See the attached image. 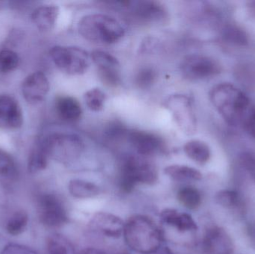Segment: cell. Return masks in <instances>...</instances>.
Masks as SVG:
<instances>
[{"label":"cell","mask_w":255,"mask_h":254,"mask_svg":"<svg viewBox=\"0 0 255 254\" xmlns=\"http://www.w3.org/2000/svg\"><path fill=\"white\" fill-rule=\"evenodd\" d=\"M210 100L225 121L237 126L247 119L250 101L247 94L230 83L216 85L210 92Z\"/></svg>","instance_id":"1"},{"label":"cell","mask_w":255,"mask_h":254,"mask_svg":"<svg viewBox=\"0 0 255 254\" xmlns=\"http://www.w3.org/2000/svg\"><path fill=\"white\" fill-rule=\"evenodd\" d=\"M124 237L131 250L142 254L157 252L161 246V231L154 221L145 216H133L125 224Z\"/></svg>","instance_id":"2"},{"label":"cell","mask_w":255,"mask_h":254,"mask_svg":"<svg viewBox=\"0 0 255 254\" xmlns=\"http://www.w3.org/2000/svg\"><path fill=\"white\" fill-rule=\"evenodd\" d=\"M78 31L85 40L105 45L120 41L125 34V29L118 19L103 13L82 16L78 23Z\"/></svg>","instance_id":"3"},{"label":"cell","mask_w":255,"mask_h":254,"mask_svg":"<svg viewBox=\"0 0 255 254\" xmlns=\"http://www.w3.org/2000/svg\"><path fill=\"white\" fill-rule=\"evenodd\" d=\"M157 177L155 166L143 157L129 156L123 162L121 186L124 192H131L137 183L154 184Z\"/></svg>","instance_id":"4"},{"label":"cell","mask_w":255,"mask_h":254,"mask_svg":"<svg viewBox=\"0 0 255 254\" xmlns=\"http://www.w3.org/2000/svg\"><path fill=\"white\" fill-rule=\"evenodd\" d=\"M49 55L57 67L70 76H81L88 71L91 55L87 51L76 46H55Z\"/></svg>","instance_id":"5"},{"label":"cell","mask_w":255,"mask_h":254,"mask_svg":"<svg viewBox=\"0 0 255 254\" xmlns=\"http://www.w3.org/2000/svg\"><path fill=\"white\" fill-rule=\"evenodd\" d=\"M164 107L170 112L180 129L187 135H193L197 129V120L193 103L187 95L173 94L163 101Z\"/></svg>","instance_id":"6"},{"label":"cell","mask_w":255,"mask_h":254,"mask_svg":"<svg viewBox=\"0 0 255 254\" xmlns=\"http://www.w3.org/2000/svg\"><path fill=\"white\" fill-rule=\"evenodd\" d=\"M41 147L49 157L54 155L65 161H73L83 152L84 143L76 134H55L47 137Z\"/></svg>","instance_id":"7"},{"label":"cell","mask_w":255,"mask_h":254,"mask_svg":"<svg viewBox=\"0 0 255 254\" xmlns=\"http://www.w3.org/2000/svg\"><path fill=\"white\" fill-rule=\"evenodd\" d=\"M180 68L182 76L191 81L208 79L221 71L220 64L215 59L199 54L186 56L181 61Z\"/></svg>","instance_id":"8"},{"label":"cell","mask_w":255,"mask_h":254,"mask_svg":"<svg viewBox=\"0 0 255 254\" xmlns=\"http://www.w3.org/2000/svg\"><path fill=\"white\" fill-rule=\"evenodd\" d=\"M121 7H125L132 15L145 22H163L168 18L165 6L159 1L151 0L115 1Z\"/></svg>","instance_id":"9"},{"label":"cell","mask_w":255,"mask_h":254,"mask_svg":"<svg viewBox=\"0 0 255 254\" xmlns=\"http://www.w3.org/2000/svg\"><path fill=\"white\" fill-rule=\"evenodd\" d=\"M91 59L98 68L103 83L112 86L121 84V64L115 56L104 51L95 50L91 54Z\"/></svg>","instance_id":"10"},{"label":"cell","mask_w":255,"mask_h":254,"mask_svg":"<svg viewBox=\"0 0 255 254\" xmlns=\"http://www.w3.org/2000/svg\"><path fill=\"white\" fill-rule=\"evenodd\" d=\"M39 216L41 222L49 227L58 228L67 222L65 207L61 200L54 195H45L40 198Z\"/></svg>","instance_id":"11"},{"label":"cell","mask_w":255,"mask_h":254,"mask_svg":"<svg viewBox=\"0 0 255 254\" xmlns=\"http://www.w3.org/2000/svg\"><path fill=\"white\" fill-rule=\"evenodd\" d=\"M128 138L136 152L142 157L152 156L165 150L163 138L154 133L144 131H131Z\"/></svg>","instance_id":"12"},{"label":"cell","mask_w":255,"mask_h":254,"mask_svg":"<svg viewBox=\"0 0 255 254\" xmlns=\"http://www.w3.org/2000/svg\"><path fill=\"white\" fill-rule=\"evenodd\" d=\"M49 91V80L42 72L31 73L22 82V95L29 104L41 102L46 98Z\"/></svg>","instance_id":"13"},{"label":"cell","mask_w":255,"mask_h":254,"mask_svg":"<svg viewBox=\"0 0 255 254\" xmlns=\"http://www.w3.org/2000/svg\"><path fill=\"white\" fill-rule=\"evenodd\" d=\"M23 123V116L18 101L8 95H0V128L16 130Z\"/></svg>","instance_id":"14"},{"label":"cell","mask_w":255,"mask_h":254,"mask_svg":"<svg viewBox=\"0 0 255 254\" xmlns=\"http://www.w3.org/2000/svg\"><path fill=\"white\" fill-rule=\"evenodd\" d=\"M204 249L208 254H233V241L228 233L220 227H212L205 233Z\"/></svg>","instance_id":"15"},{"label":"cell","mask_w":255,"mask_h":254,"mask_svg":"<svg viewBox=\"0 0 255 254\" xmlns=\"http://www.w3.org/2000/svg\"><path fill=\"white\" fill-rule=\"evenodd\" d=\"M94 228L103 235L112 238H120L124 234L125 224L124 221L115 216L108 213H97L91 221Z\"/></svg>","instance_id":"16"},{"label":"cell","mask_w":255,"mask_h":254,"mask_svg":"<svg viewBox=\"0 0 255 254\" xmlns=\"http://www.w3.org/2000/svg\"><path fill=\"white\" fill-rule=\"evenodd\" d=\"M160 219L166 225L176 228L179 232H190L197 230L198 227L190 215L181 213L174 209H165L160 213Z\"/></svg>","instance_id":"17"},{"label":"cell","mask_w":255,"mask_h":254,"mask_svg":"<svg viewBox=\"0 0 255 254\" xmlns=\"http://www.w3.org/2000/svg\"><path fill=\"white\" fill-rule=\"evenodd\" d=\"M58 14V6L48 4L36 8L31 15V19L40 31H49L55 26Z\"/></svg>","instance_id":"18"},{"label":"cell","mask_w":255,"mask_h":254,"mask_svg":"<svg viewBox=\"0 0 255 254\" xmlns=\"http://www.w3.org/2000/svg\"><path fill=\"white\" fill-rule=\"evenodd\" d=\"M55 107L60 117L67 122H76L82 115V106L73 97H59L55 102Z\"/></svg>","instance_id":"19"},{"label":"cell","mask_w":255,"mask_h":254,"mask_svg":"<svg viewBox=\"0 0 255 254\" xmlns=\"http://www.w3.org/2000/svg\"><path fill=\"white\" fill-rule=\"evenodd\" d=\"M184 151L190 159L200 165L207 164L211 158L209 146L201 140H192L187 142L184 145Z\"/></svg>","instance_id":"20"},{"label":"cell","mask_w":255,"mask_h":254,"mask_svg":"<svg viewBox=\"0 0 255 254\" xmlns=\"http://www.w3.org/2000/svg\"><path fill=\"white\" fill-rule=\"evenodd\" d=\"M164 173L177 181L200 180L202 174L200 171L192 167L182 165H172L164 169Z\"/></svg>","instance_id":"21"},{"label":"cell","mask_w":255,"mask_h":254,"mask_svg":"<svg viewBox=\"0 0 255 254\" xmlns=\"http://www.w3.org/2000/svg\"><path fill=\"white\" fill-rule=\"evenodd\" d=\"M68 189L72 196L80 199L93 198L99 195L100 192L97 185L79 179L70 180Z\"/></svg>","instance_id":"22"},{"label":"cell","mask_w":255,"mask_h":254,"mask_svg":"<svg viewBox=\"0 0 255 254\" xmlns=\"http://www.w3.org/2000/svg\"><path fill=\"white\" fill-rule=\"evenodd\" d=\"M178 199L183 206L189 210H196L202 202L200 192L193 186H185L180 189Z\"/></svg>","instance_id":"23"},{"label":"cell","mask_w":255,"mask_h":254,"mask_svg":"<svg viewBox=\"0 0 255 254\" xmlns=\"http://www.w3.org/2000/svg\"><path fill=\"white\" fill-rule=\"evenodd\" d=\"M223 37L226 43L237 46H245L249 43V37L246 31L235 25L225 27Z\"/></svg>","instance_id":"24"},{"label":"cell","mask_w":255,"mask_h":254,"mask_svg":"<svg viewBox=\"0 0 255 254\" xmlns=\"http://www.w3.org/2000/svg\"><path fill=\"white\" fill-rule=\"evenodd\" d=\"M48 158L49 155L41 146L34 149L28 158V171L35 173L44 169L47 166Z\"/></svg>","instance_id":"25"},{"label":"cell","mask_w":255,"mask_h":254,"mask_svg":"<svg viewBox=\"0 0 255 254\" xmlns=\"http://www.w3.org/2000/svg\"><path fill=\"white\" fill-rule=\"evenodd\" d=\"M84 98L90 110L99 112L104 107L106 95L100 88H93L85 92Z\"/></svg>","instance_id":"26"},{"label":"cell","mask_w":255,"mask_h":254,"mask_svg":"<svg viewBox=\"0 0 255 254\" xmlns=\"http://www.w3.org/2000/svg\"><path fill=\"white\" fill-rule=\"evenodd\" d=\"M215 201L219 205L226 209L238 208L241 204L239 193L234 190H221L217 192Z\"/></svg>","instance_id":"27"},{"label":"cell","mask_w":255,"mask_h":254,"mask_svg":"<svg viewBox=\"0 0 255 254\" xmlns=\"http://www.w3.org/2000/svg\"><path fill=\"white\" fill-rule=\"evenodd\" d=\"M28 223V215L24 211H18L7 222L6 229L11 235H18L23 232Z\"/></svg>","instance_id":"28"},{"label":"cell","mask_w":255,"mask_h":254,"mask_svg":"<svg viewBox=\"0 0 255 254\" xmlns=\"http://www.w3.org/2000/svg\"><path fill=\"white\" fill-rule=\"evenodd\" d=\"M157 73L151 67L140 69L135 76L134 82L138 87L142 89H148L155 82Z\"/></svg>","instance_id":"29"},{"label":"cell","mask_w":255,"mask_h":254,"mask_svg":"<svg viewBox=\"0 0 255 254\" xmlns=\"http://www.w3.org/2000/svg\"><path fill=\"white\" fill-rule=\"evenodd\" d=\"M19 58L17 54L9 49L0 51V72L9 73L19 65Z\"/></svg>","instance_id":"30"},{"label":"cell","mask_w":255,"mask_h":254,"mask_svg":"<svg viewBox=\"0 0 255 254\" xmlns=\"http://www.w3.org/2000/svg\"><path fill=\"white\" fill-rule=\"evenodd\" d=\"M16 172V165L11 155L0 149V175L11 177L15 176Z\"/></svg>","instance_id":"31"},{"label":"cell","mask_w":255,"mask_h":254,"mask_svg":"<svg viewBox=\"0 0 255 254\" xmlns=\"http://www.w3.org/2000/svg\"><path fill=\"white\" fill-rule=\"evenodd\" d=\"M238 163L241 168L250 176L255 183V156L253 154L243 153L238 158Z\"/></svg>","instance_id":"32"},{"label":"cell","mask_w":255,"mask_h":254,"mask_svg":"<svg viewBox=\"0 0 255 254\" xmlns=\"http://www.w3.org/2000/svg\"><path fill=\"white\" fill-rule=\"evenodd\" d=\"M49 254H68L67 246L60 237H52L48 241Z\"/></svg>","instance_id":"33"},{"label":"cell","mask_w":255,"mask_h":254,"mask_svg":"<svg viewBox=\"0 0 255 254\" xmlns=\"http://www.w3.org/2000/svg\"><path fill=\"white\" fill-rule=\"evenodd\" d=\"M1 254H35L30 249L19 246V245H10L4 248Z\"/></svg>","instance_id":"34"},{"label":"cell","mask_w":255,"mask_h":254,"mask_svg":"<svg viewBox=\"0 0 255 254\" xmlns=\"http://www.w3.org/2000/svg\"><path fill=\"white\" fill-rule=\"evenodd\" d=\"M247 125L250 134L255 138V110L249 115L247 119Z\"/></svg>","instance_id":"35"},{"label":"cell","mask_w":255,"mask_h":254,"mask_svg":"<svg viewBox=\"0 0 255 254\" xmlns=\"http://www.w3.org/2000/svg\"><path fill=\"white\" fill-rule=\"evenodd\" d=\"M248 7L250 8L252 14L255 16V1H250L248 4Z\"/></svg>","instance_id":"36"},{"label":"cell","mask_w":255,"mask_h":254,"mask_svg":"<svg viewBox=\"0 0 255 254\" xmlns=\"http://www.w3.org/2000/svg\"><path fill=\"white\" fill-rule=\"evenodd\" d=\"M158 254H173L172 253H171L170 251L169 250V249H165L164 250L162 251V252H160V253Z\"/></svg>","instance_id":"37"}]
</instances>
